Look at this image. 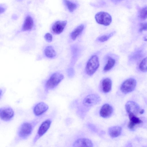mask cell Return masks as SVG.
Listing matches in <instances>:
<instances>
[{
    "instance_id": "obj_6",
    "label": "cell",
    "mask_w": 147,
    "mask_h": 147,
    "mask_svg": "<svg viewBox=\"0 0 147 147\" xmlns=\"http://www.w3.org/2000/svg\"><path fill=\"white\" fill-rule=\"evenodd\" d=\"M136 84V80L133 78H130L125 80L120 87L121 92L127 94L132 92L135 89Z\"/></svg>"
},
{
    "instance_id": "obj_8",
    "label": "cell",
    "mask_w": 147,
    "mask_h": 147,
    "mask_svg": "<svg viewBox=\"0 0 147 147\" xmlns=\"http://www.w3.org/2000/svg\"><path fill=\"white\" fill-rule=\"evenodd\" d=\"M101 100L100 96L96 94H91L87 96L84 99L83 104L87 107L96 105Z\"/></svg>"
},
{
    "instance_id": "obj_31",
    "label": "cell",
    "mask_w": 147,
    "mask_h": 147,
    "mask_svg": "<svg viewBox=\"0 0 147 147\" xmlns=\"http://www.w3.org/2000/svg\"><path fill=\"white\" fill-rule=\"evenodd\" d=\"M144 38L145 41H147V36H145Z\"/></svg>"
},
{
    "instance_id": "obj_4",
    "label": "cell",
    "mask_w": 147,
    "mask_h": 147,
    "mask_svg": "<svg viewBox=\"0 0 147 147\" xmlns=\"http://www.w3.org/2000/svg\"><path fill=\"white\" fill-rule=\"evenodd\" d=\"M51 123V119H49L45 120L42 123L33 139V143L34 144L47 132L50 127Z\"/></svg>"
},
{
    "instance_id": "obj_22",
    "label": "cell",
    "mask_w": 147,
    "mask_h": 147,
    "mask_svg": "<svg viewBox=\"0 0 147 147\" xmlns=\"http://www.w3.org/2000/svg\"><path fill=\"white\" fill-rule=\"evenodd\" d=\"M115 33V32H112L109 34L101 36L97 38V40L101 42H103L108 40Z\"/></svg>"
},
{
    "instance_id": "obj_25",
    "label": "cell",
    "mask_w": 147,
    "mask_h": 147,
    "mask_svg": "<svg viewBox=\"0 0 147 147\" xmlns=\"http://www.w3.org/2000/svg\"><path fill=\"white\" fill-rule=\"evenodd\" d=\"M147 30V23H141L140 24V28L139 31L142 32L144 31Z\"/></svg>"
},
{
    "instance_id": "obj_26",
    "label": "cell",
    "mask_w": 147,
    "mask_h": 147,
    "mask_svg": "<svg viewBox=\"0 0 147 147\" xmlns=\"http://www.w3.org/2000/svg\"><path fill=\"white\" fill-rule=\"evenodd\" d=\"M44 38L45 40L48 42H51L52 40L53 37L51 34L47 33L45 35Z\"/></svg>"
},
{
    "instance_id": "obj_14",
    "label": "cell",
    "mask_w": 147,
    "mask_h": 147,
    "mask_svg": "<svg viewBox=\"0 0 147 147\" xmlns=\"http://www.w3.org/2000/svg\"><path fill=\"white\" fill-rule=\"evenodd\" d=\"M34 25V21L32 17L29 15L26 16L23 25L22 30L30 31L32 29Z\"/></svg>"
},
{
    "instance_id": "obj_17",
    "label": "cell",
    "mask_w": 147,
    "mask_h": 147,
    "mask_svg": "<svg viewBox=\"0 0 147 147\" xmlns=\"http://www.w3.org/2000/svg\"><path fill=\"white\" fill-rule=\"evenodd\" d=\"M84 28V25L81 24L76 27L71 33L70 37L73 40H75L77 38L82 32Z\"/></svg>"
},
{
    "instance_id": "obj_23",
    "label": "cell",
    "mask_w": 147,
    "mask_h": 147,
    "mask_svg": "<svg viewBox=\"0 0 147 147\" xmlns=\"http://www.w3.org/2000/svg\"><path fill=\"white\" fill-rule=\"evenodd\" d=\"M138 17L142 20L147 19V6L143 7L140 10L138 13Z\"/></svg>"
},
{
    "instance_id": "obj_10",
    "label": "cell",
    "mask_w": 147,
    "mask_h": 147,
    "mask_svg": "<svg viewBox=\"0 0 147 147\" xmlns=\"http://www.w3.org/2000/svg\"><path fill=\"white\" fill-rule=\"evenodd\" d=\"M67 24L66 21H58L53 24L52 30L53 33L56 34L61 33L63 31Z\"/></svg>"
},
{
    "instance_id": "obj_18",
    "label": "cell",
    "mask_w": 147,
    "mask_h": 147,
    "mask_svg": "<svg viewBox=\"0 0 147 147\" xmlns=\"http://www.w3.org/2000/svg\"><path fill=\"white\" fill-rule=\"evenodd\" d=\"M121 132V128L118 126L111 127L108 130V133L109 135L113 138H115L119 136Z\"/></svg>"
},
{
    "instance_id": "obj_12",
    "label": "cell",
    "mask_w": 147,
    "mask_h": 147,
    "mask_svg": "<svg viewBox=\"0 0 147 147\" xmlns=\"http://www.w3.org/2000/svg\"><path fill=\"white\" fill-rule=\"evenodd\" d=\"M93 144L91 140L88 138H82L76 140L73 143V147H93Z\"/></svg>"
},
{
    "instance_id": "obj_9",
    "label": "cell",
    "mask_w": 147,
    "mask_h": 147,
    "mask_svg": "<svg viewBox=\"0 0 147 147\" xmlns=\"http://www.w3.org/2000/svg\"><path fill=\"white\" fill-rule=\"evenodd\" d=\"M48 105L44 102H40L34 106L33 109L34 114L36 116H39L43 115L48 109Z\"/></svg>"
},
{
    "instance_id": "obj_1",
    "label": "cell",
    "mask_w": 147,
    "mask_h": 147,
    "mask_svg": "<svg viewBox=\"0 0 147 147\" xmlns=\"http://www.w3.org/2000/svg\"><path fill=\"white\" fill-rule=\"evenodd\" d=\"M40 117L30 121L23 123L19 127L16 135V142L26 140L31 134L35 126L42 119Z\"/></svg>"
},
{
    "instance_id": "obj_19",
    "label": "cell",
    "mask_w": 147,
    "mask_h": 147,
    "mask_svg": "<svg viewBox=\"0 0 147 147\" xmlns=\"http://www.w3.org/2000/svg\"><path fill=\"white\" fill-rule=\"evenodd\" d=\"M45 56L49 58H53L56 55V53L53 48L51 46H47L44 50Z\"/></svg>"
},
{
    "instance_id": "obj_13",
    "label": "cell",
    "mask_w": 147,
    "mask_h": 147,
    "mask_svg": "<svg viewBox=\"0 0 147 147\" xmlns=\"http://www.w3.org/2000/svg\"><path fill=\"white\" fill-rule=\"evenodd\" d=\"M125 108L128 114L133 113L135 114L138 113L139 110V107L138 105L132 101L127 102L125 105Z\"/></svg>"
},
{
    "instance_id": "obj_29",
    "label": "cell",
    "mask_w": 147,
    "mask_h": 147,
    "mask_svg": "<svg viewBox=\"0 0 147 147\" xmlns=\"http://www.w3.org/2000/svg\"><path fill=\"white\" fill-rule=\"evenodd\" d=\"M144 112V110H141L140 112V114H142V113H143Z\"/></svg>"
},
{
    "instance_id": "obj_16",
    "label": "cell",
    "mask_w": 147,
    "mask_h": 147,
    "mask_svg": "<svg viewBox=\"0 0 147 147\" xmlns=\"http://www.w3.org/2000/svg\"><path fill=\"white\" fill-rule=\"evenodd\" d=\"M112 82L111 79L109 78H106L103 79L101 83L102 91L105 93L109 92L111 90Z\"/></svg>"
},
{
    "instance_id": "obj_28",
    "label": "cell",
    "mask_w": 147,
    "mask_h": 147,
    "mask_svg": "<svg viewBox=\"0 0 147 147\" xmlns=\"http://www.w3.org/2000/svg\"><path fill=\"white\" fill-rule=\"evenodd\" d=\"M3 6H0V13H2L4 12L5 11L6 9Z\"/></svg>"
},
{
    "instance_id": "obj_11",
    "label": "cell",
    "mask_w": 147,
    "mask_h": 147,
    "mask_svg": "<svg viewBox=\"0 0 147 147\" xmlns=\"http://www.w3.org/2000/svg\"><path fill=\"white\" fill-rule=\"evenodd\" d=\"M113 112L112 107L109 104H105L101 107L100 111V114L102 117L107 118L111 115Z\"/></svg>"
},
{
    "instance_id": "obj_5",
    "label": "cell",
    "mask_w": 147,
    "mask_h": 147,
    "mask_svg": "<svg viewBox=\"0 0 147 147\" xmlns=\"http://www.w3.org/2000/svg\"><path fill=\"white\" fill-rule=\"evenodd\" d=\"M95 18L98 24L106 26H109L112 20V17L110 14L104 11L97 13L95 15Z\"/></svg>"
},
{
    "instance_id": "obj_2",
    "label": "cell",
    "mask_w": 147,
    "mask_h": 147,
    "mask_svg": "<svg viewBox=\"0 0 147 147\" xmlns=\"http://www.w3.org/2000/svg\"><path fill=\"white\" fill-rule=\"evenodd\" d=\"M63 78V75L59 73H55L52 74L45 83V92H47L49 90L54 89Z\"/></svg>"
},
{
    "instance_id": "obj_30",
    "label": "cell",
    "mask_w": 147,
    "mask_h": 147,
    "mask_svg": "<svg viewBox=\"0 0 147 147\" xmlns=\"http://www.w3.org/2000/svg\"><path fill=\"white\" fill-rule=\"evenodd\" d=\"M113 1L115 2H117L118 1H120L122 0H112Z\"/></svg>"
},
{
    "instance_id": "obj_27",
    "label": "cell",
    "mask_w": 147,
    "mask_h": 147,
    "mask_svg": "<svg viewBox=\"0 0 147 147\" xmlns=\"http://www.w3.org/2000/svg\"><path fill=\"white\" fill-rule=\"evenodd\" d=\"M68 75L70 76H72L74 75V70L72 69H69L68 70Z\"/></svg>"
},
{
    "instance_id": "obj_3",
    "label": "cell",
    "mask_w": 147,
    "mask_h": 147,
    "mask_svg": "<svg viewBox=\"0 0 147 147\" xmlns=\"http://www.w3.org/2000/svg\"><path fill=\"white\" fill-rule=\"evenodd\" d=\"M100 65L99 58L96 55L91 56L88 61L85 67L86 74L89 76L94 74Z\"/></svg>"
},
{
    "instance_id": "obj_20",
    "label": "cell",
    "mask_w": 147,
    "mask_h": 147,
    "mask_svg": "<svg viewBox=\"0 0 147 147\" xmlns=\"http://www.w3.org/2000/svg\"><path fill=\"white\" fill-rule=\"evenodd\" d=\"M115 63V61L114 59L111 57H108L107 62L103 68V71L107 72L111 70Z\"/></svg>"
},
{
    "instance_id": "obj_24",
    "label": "cell",
    "mask_w": 147,
    "mask_h": 147,
    "mask_svg": "<svg viewBox=\"0 0 147 147\" xmlns=\"http://www.w3.org/2000/svg\"><path fill=\"white\" fill-rule=\"evenodd\" d=\"M140 70L143 72L147 71V57L144 59L139 65Z\"/></svg>"
},
{
    "instance_id": "obj_7",
    "label": "cell",
    "mask_w": 147,
    "mask_h": 147,
    "mask_svg": "<svg viewBox=\"0 0 147 147\" xmlns=\"http://www.w3.org/2000/svg\"><path fill=\"white\" fill-rule=\"evenodd\" d=\"M14 115V111L10 107H5L0 109V117L4 121H9L13 118Z\"/></svg>"
},
{
    "instance_id": "obj_15",
    "label": "cell",
    "mask_w": 147,
    "mask_h": 147,
    "mask_svg": "<svg viewBox=\"0 0 147 147\" xmlns=\"http://www.w3.org/2000/svg\"><path fill=\"white\" fill-rule=\"evenodd\" d=\"M130 121L128 125V127L130 129H133L137 124L141 123L142 121L133 113H129Z\"/></svg>"
},
{
    "instance_id": "obj_21",
    "label": "cell",
    "mask_w": 147,
    "mask_h": 147,
    "mask_svg": "<svg viewBox=\"0 0 147 147\" xmlns=\"http://www.w3.org/2000/svg\"><path fill=\"white\" fill-rule=\"evenodd\" d=\"M63 1L65 5L70 12H73L77 9L78 5L76 3L69 0H63Z\"/></svg>"
}]
</instances>
